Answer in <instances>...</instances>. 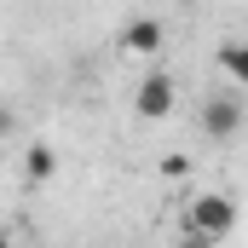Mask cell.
Segmentation results:
<instances>
[{
  "label": "cell",
  "instance_id": "obj_1",
  "mask_svg": "<svg viewBox=\"0 0 248 248\" xmlns=\"http://www.w3.org/2000/svg\"><path fill=\"white\" fill-rule=\"evenodd\" d=\"M179 225H185V237L225 243V237L243 225V208H237L225 190H190V196H185V208H179Z\"/></svg>",
  "mask_w": 248,
  "mask_h": 248
},
{
  "label": "cell",
  "instance_id": "obj_2",
  "mask_svg": "<svg viewBox=\"0 0 248 248\" xmlns=\"http://www.w3.org/2000/svg\"><path fill=\"white\" fill-rule=\"evenodd\" d=\"M173 104H179V87H173V75H162V69H150V75L133 87V116H139V122H168Z\"/></svg>",
  "mask_w": 248,
  "mask_h": 248
},
{
  "label": "cell",
  "instance_id": "obj_3",
  "mask_svg": "<svg viewBox=\"0 0 248 248\" xmlns=\"http://www.w3.org/2000/svg\"><path fill=\"white\" fill-rule=\"evenodd\" d=\"M243 122H248V110H243L237 93H208V104H202V133H208L214 144H231V139L243 133Z\"/></svg>",
  "mask_w": 248,
  "mask_h": 248
},
{
  "label": "cell",
  "instance_id": "obj_4",
  "mask_svg": "<svg viewBox=\"0 0 248 248\" xmlns=\"http://www.w3.org/2000/svg\"><path fill=\"white\" fill-rule=\"evenodd\" d=\"M52 173H58V150L46 139H35L23 150V185H52Z\"/></svg>",
  "mask_w": 248,
  "mask_h": 248
},
{
  "label": "cell",
  "instance_id": "obj_5",
  "mask_svg": "<svg viewBox=\"0 0 248 248\" xmlns=\"http://www.w3.org/2000/svg\"><path fill=\"white\" fill-rule=\"evenodd\" d=\"M122 46L127 52H162V23L156 17H133L122 29Z\"/></svg>",
  "mask_w": 248,
  "mask_h": 248
},
{
  "label": "cell",
  "instance_id": "obj_6",
  "mask_svg": "<svg viewBox=\"0 0 248 248\" xmlns=\"http://www.w3.org/2000/svg\"><path fill=\"white\" fill-rule=\"evenodd\" d=\"M219 69H225L237 87H248V41H225V46H219Z\"/></svg>",
  "mask_w": 248,
  "mask_h": 248
},
{
  "label": "cell",
  "instance_id": "obj_7",
  "mask_svg": "<svg viewBox=\"0 0 248 248\" xmlns=\"http://www.w3.org/2000/svg\"><path fill=\"white\" fill-rule=\"evenodd\" d=\"M162 173H168V179H179V173H190V156H179V150H173V156H162Z\"/></svg>",
  "mask_w": 248,
  "mask_h": 248
},
{
  "label": "cell",
  "instance_id": "obj_8",
  "mask_svg": "<svg viewBox=\"0 0 248 248\" xmlns=\"http://www.w3.org/2000/svg\"><path fill=\"white\" fill-rule=\"evenodd\" d=\"M173 248H219V243H202V237H179Z\"/></svg>",
  "mask_w": 248,
  "mask_h": 248
}]
</instances>
